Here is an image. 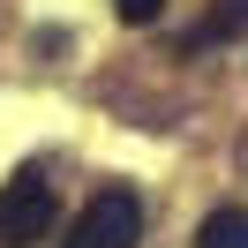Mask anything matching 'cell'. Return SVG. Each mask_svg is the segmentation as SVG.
I'll return each mask as SVG.
<instances>
[{
  "instance_id": "6da1fadb",
  "label": "cell",
  "mask_w": 248,
  "mask_h": 248,
  "mask_svg": "<svg viewBox=\"0 0 248 248\" xmlns=\"http://www.w3.org/2000/svg\"><path fill=\"white\" fill-rule=\"evenodd\" d=\"M53 211H61L53 173L46 166H16L0 181V248H38L53 233Z\"/></svg>"
},
{
  "instance_id": "7a4b0ae2",
  "label": "cell",
  "mask_w": 248,
  "mask_h": 248,
  "mask_svg": "<svg viewBox=\"0 0 248 248\" xmlns=\"http://www.w3.org/2000/svg\"><path fill=\"white\" fill-rule=\"evenodd\" d=\"M143 241V196L136 188H98L91 203H83V218L68 226V248H136Z\"/></svg>"
},
{
  "instance_id": "3957f363",
  "label": "cell",
  "mask_w": 248,
  "mask_h": 248,
  "mask_svg": "<svg viewBox=\"0 0 248 248\" xmlns=\"http://www.w3.org/2000/svg\"><path fill=\"white\" fill-rule=\"evenodd\" d=\"M226 38H248V0H211L203 23L181 38V53H211V46H226Z\"/></svg>"
},
{
  "instance_id": "277c9868",
  "label": "cell",
  "mask_w": 248,
  "mask_h": 248,
  "mask_svg": "<svg viewBox=\"0 0 248 248\" xmlns=\"http://www.w3.org/2000/svg\"><path fill=\"white\" fill-rule=\"evenodd\" d=\"M196 248H248V211L241 203H218V211L196 226Z\"/></svg>"
},
{
  "instance_id": "5b68a950",
  "label": "cell",
  "mask_w": 248,
  "mask_h": 248,
  "mask_svg": "<svg viewBox=\"0 0 248 248\" xmlns=\"http://www.w3.org/2000/svg\"><path fill=\"white\" fill-rule=\"evenodd\" d=\"M113 8H121L128 31H143V23H158V8H166V0H113Z\"/></svg>"
}]
</instances>
